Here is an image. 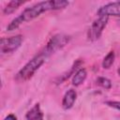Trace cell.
<instances>
[{
  "mask_svg": "<svg viewBox=\"0 0 120 120\" xmlns=\"http://www.w3.org/2000/svg\"><path fill=\"white\" fill-rule=\"evenodd\" d=\"M48 56L41 52L39 54H38L37 56H35L33 59H31L17 74V79L20 81H27L29 80L34 73L43 65V63L45 62V59Z\"/></svg>",
  "mask_w": 120,
  "mask_h": 120,
  "instance_id": "cell-1",
  "label": "cell"
},
{
  "mask_svg": "<svg viewBox=\"0 0 120 120\" xmlns=\"http://www.w3.org/2000/svg\"><path fill=\"white\" fill-rule=\"evenodd\" d=\"M54 9V6H53V0L51 1H43L40 3H38L30 8H25L20 15L19 17L21 18L22 22H29L35 18H37L38 16H39L42 12L47 11V10H52Z\"/></svg>",
  "mask_w": 120,
  "mask_h": 120,
  "instance_id": "cell-2",
  "label": "cell"
},
{
  "mask_svg": "<svg viewBox=\"0 0 120 120\" xmlns=\"http://www.w3.org/2000/svg\"><path fill=\"white\" fill-rule=\"evenodd\" d=\"M69 40V37L64 34H57L55 36H53L49 42L47 43V46L44 48V50L42 51L47 56H50L51 54H52L53 52H55L56 51L62 49L65 45H67V43Z\"/></svg>",
  "mask_w": 120,
  "mask_h": 120,
  "instance_id": "cell-3",
  "label": "cell"
},
{
  "mask_svg": "<svg viewBox=\"0 0 120 120\" xmlns=\"http://www.w3.org/2000/svg\"><path fill=\"white\" fill-rule=\"evenodd\" d=\"M109 17L108 16H99L98 19H97L91 25L89 31H88V38L92 41L97 40L101 36V33L105 26L107 25Z\"/></svg>",
  "mask_w": 120,
  "mask_h": 120,
  "instance_id": "cell-4",
  "label": "cell"
},
{
  "mask_svg": "<svg viewBox=\"0 0 120 120\" xmlns=\"http://www.w3.org/2000/svg\"><path fill=\"white\" fill-rule=\"evenodd\" d=\"M22 42V37L21 35H17L10 38H1L0 49L2 53H9L16 51Z\"/></svg>",
  "mask_w": 120,
  "mask_h": 120,
  "instance_id": "cell-5",
  "label": "cell"
},
{
  "mask_svg": "<svg viewBox=\"0 0 120 120\" xmlns=\"http://www.w3.org/2000/svg\"><path fill=\"white\" fill-rule=\"evenodd\" d=\"M99 16H120V1L109 3L98 10Z\"/></svg>",
  "mask_w": 120,
  "mask_h": 120,
  "instance_id": "cell-6",
  "label": "cell"
},
{
  "mask_svg": "<svg viewBox=\"0 0 120 120\" xmlns=\"http://www.w3.org/2000/svg\"><path fill=\"white\" fill-rule=\"evenodd\" d=\"M77 98V93L75 92V90L73 89H69L64 96L63 98V101H62V106L65 110H68L70 109L73 105L74 102L76 100Z\"/></svg>",
  "mask_w": 120,
  "mask_h": 120,
  "instance_id": "cell-7",
  "label": "cell"
},
{
  "mask_svg": "<svg viewBox=\"0 0 120 120\" xmlns=\"http://www.w3.org/2000/svg\"><path fill=\"white\" fill-rule=\"evenodd\" d=\"M26 120H43V112L40 109L39 104H36L30 109L25 115Z\"/></svg>",
  "mask_w": 120,
  "mask_h": 120,
  "instance_id": "cell-8",
  "label": "cell"
},
{
  "mask_svg": "<svg viewBox=\"0 0 120 120\" xmlns=\"http://www.w3.org/2000/svg\"><path fill=\"white\" fill-rule=\"evenodd\" d=\"M86 76H87V72H86V69L85 68H80L73 76V79H72V84L75 85V86H78L80 84H82L84 80L86 79Z\"/></svg>",
  "mask_w": 120,
  "mask_h": 120,
  "instance_id": "cell-9",
  "label": "cell"
},
{
  "mask_svg": "<svg viewBox=\"0 0 120 120\" xmlns=\"http://www.w3.org/2000/svg\"><path fill=\"white\" fill-rule=\"evenodd\" d=\"M22 4H23L22 1H18V0L10 1L9 3H8V5L6 6V8H4V14L8 15V14L13 13V12H14L21 5H22Z\"/></svg>",
  "mask_w": 120,
  "mask_h": 120,
  "instance_id": "cell-10",
  "label": "cell"
},
{
  "mask_svg": "<svg viewBox=\"0 0 120 120\" xmlns=\"http://www.w3.org/2000/svg\"><path fill=\"white\" fill-rule=\"evenodd\" d=\"M114 62V52H110L103 59L102 61V67L103 68H110L112 67V65Z\"/></svg>",
  "mask_w": 120,
  "mask_h": 120,
  "instance_id": "cell-11",
  "label": "cell"
},
{
  "mask_svg": "<svg viewBox=\"0 0 120 120\" xmlns=\"http://www.w3.org/2000/svg\"><path fill=\"white\" fill-rule=\"evenodd\" d=\"M22 23V20H21V18L18 16V17H16L15 19H13L12 21H11V22L8 25V27H7V30L8 31H12V30H15L16 28H18L21 24Z\"/></svg>",
  "mask_w": 120,
  "mask_h": 120,
  "instance_id": "cell-12",
  "label": "cell"
},
{
  "mask_svg": "<svg viewBox=\"0 0 120 120\" xmlns=\"http://www.w3.org/2000/svg\"><path fill=\"white\" fill-rule=\"evenodd\" d=\"M97 82L105 89H110L112 87V82L105 77H98L97 79Z\"/></svg>",
  "mask_w": 120,
  "mask_h": 120,
  "instance_id": "cell-13",
  "label": "cell"
},
{
  "mask_svg": "<svg viewBox=\"0 0 120 120\" xmlns=\"http://www.w3.org/2000/svg\"><path fill=\"white\" fill-rule=\"evenodd\" d=\"M106 104L112 108L120 111V101H106Z\"/></svg>",
  "mask_w": 120,
  "mask_h": 120,
  "instance_id": "cell-14",
  "label": "cell"
},
{
  "mask_svg": "<svg viewBox=\"0 0 120 120\" xmlns=\"http://www.w3.org/2000/svg\"><path fill=\"white\" fill-rule=\"evenodd\" d=\"M4 120H17V117L14 114H8V116L5 117Z\"/></svg>",
  "mask_w": 120,
  "mask_h": 120,
  "instance_id": "cell-15",
  "label": "cell"
},
{
  "mask_svg": "<svg viewBox=\"0 0 120 120\" xmlns=\"http://www.w3.org/2000/svg\"><path fill=\"white\" fill-rule=\"evenodd\" d=\"M117 73H118V75L120 76V68H119L117 69Z\"/></svg>",
  "mask_w": 120,
  "mask_h": 120,
  "instance_id": "cell-16",
  "label": "cell"
}]
</instances>
